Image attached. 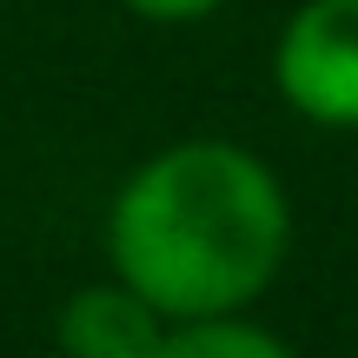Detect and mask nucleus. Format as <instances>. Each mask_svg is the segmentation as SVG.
<instances>
[{
    "mask_svg": "<svg viewBox=\"0 0 358 358\" xmlns=\"http://www.w3.org/2000/svg\"><path fill=\"white\" fill-rule=\"evenodd\" d=\"M127 13H140V20H159V27H186V20H206V13H219L226 0H120Z\"/></svg>",
    "mask_w": 358,
    "mask_h": 358,
    "instance_id": "39448f33",
    "label": "nucleus"
},
{
    "mask_svg": "<svg viewBox=\"0 0 358 358\" xmlns=\"http://www.w3.org/2000/svg\"><path fill=\"white\" fill-rule=\"evenodd\" d=\"M153 358H292V345L272 338L266 325H245L239 312H226V319H179V325H166V338H159Z\"/></svg>",
    "mask_w": 358,
    "mask_h": 358,
    "instance_id": "20e7f679",
    "label": "nucleus"
},
{
    "mask_svg": "<svg viewBox=\"0 0 358 358\" xmlns=\"http://www.w3.org/2000/svg\"><path fill=\"white\" fill-rule=\"evenodd\" d=\"M292 206L259 153L232 140H179L127 173L106 213L113 272L179 319L245 312L285 266Z\"/></svg>",
    "mask_w": 358,
    "mask_h": 358,
    "instance_id": "f257e3e1",
    "label": "nucleus"
},
{
    "mask_svg": "<svg viewBox=\"0 0 358 358\" xmlns=\"http://www.w3.org/2000/svg\"><path fill=\"white\" fill-rule=\"evenodd\" d=\"M272 80L299 120L358 133V0H299L272 53Z\"/></svg>",
    "mask_w": 358,
    "mask_h": 358,
    "instance_id": "f03ea898",
    "label": "nucleus"
},
{
    "mask_svg": "<svg viewBox=\"0 0 358 358\" xmlns=\"http://www.w3.org/2000/svg\"><path fill=\"white\" fill-rule=\"evenodd\" d=\"M166 325H173L166 312L113 272L106 285H80L60 306L53 345H60V358H153Z\"/></svg>",
    "mask_w": 358,
    "mask_h": 358,
    "instance_id": "7ed1b4c3",
    "label": "nucleus"
}]
</instances>
